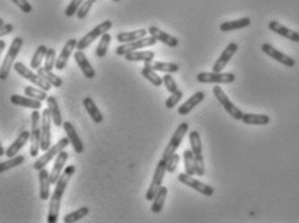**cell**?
<instances>
[{
    "label": "cell",
    "mask_w": 299,
    "mask_h": 223,
    "mask_svg": "<svg viewBox=\"0 0 299 223\" xmlns=\"http://www.w3.org/2000/svg\"><path fill=\"white\" fill-rule=\"evenodd\" d=\"M148 34V31L144 29L135 30V31H129V33H119L116 35V39L119 43H130V41H135L138 39H142Z\"/></svg>",
    "instance_id": "836d02e7"
},
{
    "label": "cell",
    "mask_w": 299,
    "mask_h": 223,
    "mask_svg": "<svg viewBox=\"0 0 299 223\" xmlns=\"http://www.w3.org/2000/svg\"><path fill=\"white\" fill-rule=\"evenodd\" d=\"M97 0H85V2H83L82 6L79 7V9H78L77 12V16L79 20H84L87 16H88V13L91 12L92 7H93V4L96 3Z\"/></svg>",
    "instance_id": "7bdbcfd3"
},
{
    "label": "cell",
    "mask_w": 299,
    "mask_h": 223,
    "mask_svg": "<svg viewBox=\"0 0 299 223\" xmlns=\"http://www.w3.org/2000/svg\"><path fill=\"white\" fill-rule=\"evenodd\" d=\"M30 141V132H22L17 137L15 142L11 146H8V148L6 150V155L8 158H13V156L18 155V151Z\"/></svg>",
    "instance_id": "4316f807"
},
{
    "label": "cell",
    "mask_w": 299,
    "mask_h": 223,
    "mask_svg": "<svg viewBox=\"0 0 299 223\" xmlns=\"http://www.w3.org/2000/svg\"><path fill=\"white\" fill-rule=\"evenodd\" d=\"M67 160H68V154L66 153V151L62 150L61 153L57 155L56 163H54V165H53V168H52V171H50V173H49L50 183H52V185H56V182L58 181L59 176H61L62 172H63V169H65V164L67 163Z\"/></svg>",
    "instance_id": "ffe728a7"
},
{
    "label": "cell",
    "mask_w": 299,
    "mask_h": 223,
    "mask_svg": "<svg viewBox=\"0 0 299 223\" xmlns=\"http://www.w3.org/2000/svg\"><path fill=\"white\" fill-rule=\"evenodd\" d=\"M183 160H185L186 173L190 174V176H195L196 174V169H195V156L192 150L183 151Z\"/></svg>",
    "instance_id": "60d3db41"
},
{
    "label": "cell",
    "mask_w": 299,
    "mask_h": 223,
    "mask_svg": "<svg viewBox=\"0 0 299 223\" xmlns=\"http://www.w3.org/2000/svg\"><path fill=\"white\" fill-rule=\"evenodd\" d=\"M163 84H164L169 93H174L176 91H178V86H177L176 80L173 79V77L170 73L165 72V75L163 77Z\"/></svg>",
    "instance_id": "bcb514c9"
},
{
    "label": "cell",
    "mask_w": 299,
    "mask_h": 223,
    "mask_svg": "<svg viewBox=\"0 0 299 223\" xmlns=\"http://www.w3.org/2000/svg\"><path fill=\"white\" fill-rule=\"evenodd\" d=\"M188 138H190L191 150H192L195 156V169H196V174L199 177H202L205 174V163H204V156H202L201 138H200V134L197 130L190 132Z\"/></svg>",
    "instance_id": "277c9868"
},
{
    "label": "cell",
    "mask_w": 299,
    "mask_h": 223,
    "mask_svg": "<svg viewBox=\"0 0 299 223\" xmlns=\"http://www.w3.org/2000/svg\"><path fill=\"white\" fill-rule=\"evenodd\" d=\"M47 50L48 48L45 47V45H40V47H38V49H36L35 53H34L33 58H31V62H30V67H31V70H38V68L40 67L41 62H43V59L45 58Z\"/></svg>",
    "instance_id": "d590c367"
},
{
    "label": "cell",
    "mask_w": 299,
    "mask_h": 223,
    "mask_svg": "<svg viewBox=\"0 0 299 223\" xmlns=\"http://www.w3.org/2000/svg\"><path fill=\"white\" fill-rule=\"evenodd\" d=\"M262 50H263V53H266L267 56L273 58L275 61L280 62L281 65L286 66V67H294V66H295V59L291 58V57L287 56V54H285V53L277 50L271 44H267V43L263 44L262 45Z\"/></svg>",
    "instance_id": "9a60e30c"
},
{
    "label": "cell",
    "mask_w": 299,
    "mask_h": 223,
    "mask_svg": "<svg viewBox=\"0 0 299 223\" xmlns=\"http://www.w3.org/2000/svg\"><path fill=\"white\" fill-rule=\"evenodd\" d=\"M62 126H63V129H65L66 135H67L68 141H70L73 151L77 154H82L83 151H84V144H83L82 139H80V137L78 135V132L75 130L72 124H71L70 121H65V123L62 124Z\"/></svg>",
    "instance_id": "ac0fdd59"
},
{
    "label": "cell",
    "mask_w": 299,
    "mask_h": 223,
    "mask_svg": "<svg viewBox=\"0 0 299 223\" xmlns=\"http://www.w3.org/2000/svg\"><path fill=\"white\" fill-rule=\"evenodd\" d=\"M68 144H70V141H68L67 137L61 138L56 144H53V146H50L47 151H44V155L39 156L38 160L34 163V168H35L36 171H40V169L45 168L49 164V162H52L53 159L56 158V156L58 155L65 147H67Z\"/></svg>",
    "instance_id": "5b68a950"
},
{
    "label": "cell",
    "mask_w": 299,
    "mask_h": 223,
    "mask_svg": "<svg viewBox=\"0 0 299 223\" xmlns=\"http://www.w3.org/2000/svg\"><path fill=\"white\" fill-rule=\"evenodd\" d=\"M141 73H142V77H143L146 80H148L153 86L155 87L163 86V78L159 77L158 73H156V71L153 70L151 67H148V66H144V67L142 68Z\"/></svg>",
    "instance_id": "8d00e7d4"
},
{
    "label": "cell",
    "mask_w": 299,
    "mask_h": 223,
    "mask_svg": "<svg viewBox=\"0 0 299 223\" xmlns=\"http://www.w3.org/2000/svg\"><path fill=\"white\" fill-rule=\"evenodd\" d=\"M144 66H148V67H151L155 71H162V72H168V73L177 72V71L179 70V66L177 65V63H170V62H162V61L144 62Z\"/></svg>",
    "instance_id": "f546056e"
},
{
    "label": "cell",
    "mask_w": 299,
    "mask_h": 223,
    "mask_svg": "<svg viewBox=\"0 0 299 223\" xmlns=\"http://www.w3.org/2000/svg\"><path fill=\"white\" fill-rule=\"evenodd\" d=\"M39 192H40V199L41 200H48L50 197V178H49V172L43 168L39 171Z\"/></svg>",
    "instance_id": "cb8c5ba5"
},
{
    "label": "cell",
    "mask_w": 299,
    "mask_h": 223,
    "mask_svg": "<svg viewBox=\"0 0 299 223\" xmlns=\"http://www.w3.org/2000/svg\"><path fill=\"white\" fill-rule=\"evenodd\" d=\"M167 195H168V188L164 187V186H160V188H159V191L156 192L155 197H154L153 200V206H151V210H153V213H160V211L163 210V208H164V204H165V199H167Z\"/></svg>",
    "instance_id": "d6a6232c"
},
{
    "label": "cell",
    "mask_w": 299,
    "mask_h": 223,
    "mask_svg": "<svg viewBox=\"0 0 299 223\" xmlns=\"http://www.w3.org/2000/svg\"><path fill=\"white\" fill-rule=\"evenodd\" d=\"M77 44H78V40H75V39H70V40H67V43L65 44V47L62 48L58 58L56 59V66H54V67H56L57 70H59V71L65 70L68 59H70L71 53H72L73 49L77 48Z\"/></svg>",
    "instance_id": "e0dca14e"
},
{
    "label": "cell",
    "mask_w": 299,
    "mask_h": 223,
    "mask_svg": "<svg viewBox=\"0 0 299 223\" xmlns=\"http://www.w3.org/2000/svg\"><path fill=\"white\" fill-rule=\"evenodd\" d=\"M24 45V40L22 38H15L12 41V44L9 47L8 53L4 57V61L0 67V80H7L11 73V68L15 65V61L17 58L18 53L21 52V48Z\"/></svg>",
    "instance_id": "7a4b0ae2"
},
{
    "label": "cell",
    "mask_w": 299,
    "mask_h": 223,
    "mask_svg": "<svg viewBox=\"0 0 299 223\" xmlns=\"http://www.w3.org/2000/svg\"><path fill=\"white\" fill-rule=\"evenodd\" d=\"M25 94H26L27 97H31L38 101H47L48 98V94L44 89L34 88V87H26L25 88Z\"/></svg>",
    "instance_id": "b9f144b4"
},
{
    "label": "cell",
    "mask_w": 299,
    "mask_h": 223,
    "mask_svg": "<svg viewBox=\"0 0 299 223\" xmlns=\"http://www.w3.org/2000/svg\"><path fill=\"white\" fill-rule=\"evenodd\" d=\"M4 24H6V22H4V20H3V18H0V26H3Z\"/></svg>",
    "instance_id": "db71d44e"
},
{
    "label": "cell",
    "mask_w": 299,
    "mask_h": 223,
    "mask_svg": "<svg viewBox=\"0 0 299 223\" xmlns=\"http://www.w3.org/2000/svg\"><path fill=\"white\" fill-rule=\"evenodd\" d=\"M112 2H116V3H119V2H121V0H112Z\"/></svg>",
    "instance_id": "11a10c76"
},
{
    "label": "cell",
    "mask_w": 299,
    "mask_h": 223,
    "mask_svg": "<svg viewBox=\"0 0 299 223\" xmlns=\"http://www.w3.org/2000/svg\"><path fill=\"white\" fill-rule=\"evenodd\" d=\"M83 2H85V0H71L70 4H68L67 8H66L65 15L67 16V17H72V16L77 15L78 9H79V7L82 6Z\"/></svg>",
    "instance_id": "7dc6e473"
},
{
    "label": "cell",
    "mask_w": 299,
    "mask_h": 223,
    "mask_svg": "<svg viewBox=\"0 0 299 223\" xmlns=\"http://www.w3.org/2000/svg\"><path fill=\"white\" fill-rule=\"evenodd\" d=\"M56 50L53 48H49L47 50V54H45V62H44V68L48 71H52L53 67L56 66Z\"/></svg>",
    "instance_id": "f6af8a7d"
},
{
    "label": "cell",
    "mask_w": 299,
    "mask_h": 223,
    "mask_svg": "<svg viewBox=\"0 0 299 223\" xmlns=\"http://www.w3.org/2000/svg\"><path fill=\"white\" fill-rule=\"evenodd\" d=\"M204 98H205V93L204 92H196V93L194 94V96H191L190 98H188L187 101H186L183 105H181L178 107V114L182 115V116H185V115H188L190 114L192 110L196 107L197 105H200V103L204 101Z\"/></svg>",
    "instance_id": "603a6c76"
},
{
    "label": "cell",
    "mask_w": 299,
    "mask_h": 223,
    "mask_svg": "<svg viewBox=\"0 0 299 223\" xmlns=\"http://www.w3.org/2000/svg\"><path fill=\"white\" fill-rule=\"evenodd\" d=\"M110 43H111V35L109 33H105L101 36V40L98 43L97 49H96V56L100 57V58H103L106 56L107 50H109Z\"/></svg>",
    "instance_id": "ab89813d"
},
{
    "label": "cell",
    "mask_w": 299,
    "mask_h": 223,
    "mask_svg": "<svg viewBox=\"0 0 299 223\" xmlns=\"http://www.w3.org/2000/svg\"><path fill=\"white\" fill-rule=\"evenodd\" d=\"M111 27H112V22L110 20H106L103 21V22H101L100 25H97L93 30H91L87 35H84L79 41H78V44H77L78 50L87 49V48H88L94 40H96V39L102 36L105 33H109L110 30H111Z\"/></svg>",
    "instance_id": "8992f818"
},
{
    "label": "cell",
    "mask_w": 299,
    "mask_h": 223,
    "mask_svg": "<svg viewBox=\"0 0 299 223\" xmlns=\"http://www.w3.org/2000/svg\"><path fill=\"white\" fill-rule=\"evenodd\" d=\"M238 49L239 45L236 44V43H230V44L225 48V50L220 53L219 58H218L217 61H215L214 65H213V71H214V72H222L223 68L226 67L230 59L232 58V56H234L235 53L238 52Z\"/></svg>",
    "instance_id": "2e32d148"
},
{
    "label": "cell",
    "mask_w": 299,
    "mask_h": 223,
    "mask_svg": "<svg viewBox=\"0 0 299 223\" xmlns=\"http://www.w3.org/2000/svg\"><path fill=\"white\" fill-rule=\"evenodd\" d=\"M36 73H39L43 79L45 80V82H48L52 87H56V88H61L62 87V79L59 77H57L56 73H53L52 71H48L45 70L44 67H39L38 70H36Z\"/></svg>",
    "instance_id": "e575fe53"
},
{
    "label": "cell",
    "mask_w": 299,
    "mask_h": 223,
    "mask_svg": "<svg viewBox=\"0 0 299 223\" xmlns=\"http://www.w3.org/2000/svg\"><path fill=\"white\" fill-rule=\"evenodd\" d=\"M25 162V156L22 155H16L13 158H9L7 162L0 163V173H4V172L9 171V169H13V168L18 167L22 163Z\"/></svg>",
    "instance_id": "74e56055"
},
{
    "label": "cell",
    "mask_w": 299,
    "mask_h": 223,
    "mask_svg": "<svg viewBox=\"0 0 299 223\" xmlns=\"http://www.w3.org/2000/svg\"><path fill=\"white\" fill-rule=\"evenodd\" d=\"M13 3L18 7L24 13H31L33 12V7L27 0H12Z\"/></svg>",
    "instance_id": "681fc988"
},
{
    "label": "cell",
    "mask_w": 299,
    "mask_h": 223,
    "mask_svg": "<svg viewBox=\"0 0 299 223\" xmlns=\"http://www.w3.org/2000/svg\"><path fill=\"white\" fill-rule=\"evenodd\" d=\"M147 31H148L150 35L154 36L156 40L160 41V43H164V44L168 45V47H172V48L178 47V44H179L178 39L174 38L173 35H169L168 33H164V31L159 29V27L151 26L148 30H147Z\"/></svg>",
    "instance_id": "7402d4cb"
},
{
    "label": "cell",
    "mask_w": 299,
    "mask_h": 223,
    "mask_svg": "<svg viewBox=\"0 0 299 223\" xmlns=\"http://www.w3.org/2000/svg\"><path fill=\"white\" fill-rule=\"evenodd\" d=\"M75 173V167L73 165H68L63 169L62 174L59 176L58 181L56 182V188L53 191L52 196L49 197V211H48V223H56L58 220L59 215V208H61V201L63 194H65L66 187H67L70 178L72 174Z\"/></svg>",
    "instance_id": "6da1fadb"
},
{
    "label": "cell",
    "mask_w": 299,
    "mask_h": 223,
    "mask_svg": "<svg viewBox=\"0 0 299 223\" xmlns=\"http://www.w3.org/2000/svg\"><path fill=\"white\" fill-rule=\"evenodd\" d=\"M88 214H89L88 206H83V208L78 209V210L72 211V213H68V214H66L65 218H63V222L65 223L78 222V220L83 219V218L87 217Z\"/></svg>",
    "instance_id": "f35d334b"
},
{
    "label": "cell",
    "mask_w": 299,
    "mask_h": 223,
    "mask_svg": "<svg viewBox=\"0 0 299 223\" xmlns=\"http://www.w3.org/2000/svg\"><path fill=\"white\" fill-rule=\"evenodd\" d=\"M124 57H125L126 61L150 62V61H154V58H155V53L151 52V50H134V52L126 53Z\"/></svg>",
    "instance_id": "4dcf8cb0"
},
{
    "label": "cell",
    "mask_w": 299,
    "mask_h": 223,
    "mask_svg": "<svg viewBox=\"0 0 299 223\" xmlns=\"http://www.w3.org/2000/svg\"><path fill=\"white\" fill-rule=\"evenodd\" d=\"M73 58H75V62H77L87 79H93L96 77V71H94L93 66L91 65L89 59L87 58V56L83 53V50H78V52L73 53Z\"/></svg>",
    "instance_id": "44dd1931"
},
{
    "label": "cell",
    "mask_w": 299,
    "mask_h": 223,
    "mask_svg": "<svg viewBox=\"0 0 299 223\" xmlns=\"http://www.w3.org/2000/svg\"><path fill=\"white\" fill-rule=\"evenodd\" d=\"M13 29L15 27H13L12 24H4L3 26H0V39L6 35H9L13 31Z\"/></svg>",
    "instance_id": "f907efd6"
},
{
    "label": "cell",
    "mask_w": 299,
    "mask_h": 223,
    "mask_svg": "<svg viewBox=\"0 0 299 223\" xmlns=\"http://www.w3.org/2000/svg\"><path fill=\"white\" fill-rule=\"evenodd\" d=\"M197 82L202 84H231L236 80V77L231 72H200L196 77Z\"/></svg>",
    "instance_id": "7c38bea8"
},
{
    "label": "cell",
    "mask_w": 299,
    "mask_h": 223,
    "mask_svg": "<svg viewBox=\"0 0 299 223\" xmlns=\"http://www.w3.org/2000/svg\"><path fill=\"white\" fill-rule=\"evenodd\" d=\"M213 93H214V97L217 98L218 102L223 106V109L229 112V115H231L232 118L236 119V120H241L243 119L244 112L239 109L238 106H235L232 103V101L227 97V94L223 92V89L219 86H215L213 88Z\"/></svg>",
    "instance_id": "8fae6325"
},
{
    "label": "cell",
    "mask_w": 299,
    "mask_h": 223,
    "mask_svg": "<svg viewBox=\"0 0 299 223\" xmlns=\"http://www.w3.org/2000/svg\"><path fill=\"white\" fill-rule=\"evenodd\" d=\"M6 45H7L6 41L0 39V54H2V52H3L4 49H6Z\"/></svg>",
    "instance_id": "816d5d0a"
},
{
    "label": "cell",
    "mask_w": 299,
    "mask_h": 223,
    "mask_svg": "<svg viewBox=\"0 0 299 223\" xmlns=\"http://www.w3.org/2000/svg\"><path fill=\"white\" fill-rule=\"evenodd\" d=\"M13 67H15V71L18 75H21V77L25 78L26 80H29V82H31L33 84H35L39 88L44 89L45 92L50 91V88H52V86H50L49 83L45 82L39 73H35L33 70H30L29 67H26L22 62H15Z\"/></svg>",
    "instance_id": "ba28073f"
},
{
    "label": "cell",
    "mask_w": 299,
    "mask_h": 223,
    "mask_svg": "<svg viewBox=\"0 0 299 223\" xmlns=\"http://www.w3.org/2000/svg\"><path fill=\"white\" fill-rule=\"evenodd\" d=\"M47 105L48 109H49L50 116H52V121L53 124L56 126H62L63 121H62V115H61V110H59V105L57 102V98L53 97V96H49L47 98Z\"/></svg>",
    "instance_id": "83f0119b"
},
{
    "label": "cell",
    "mask_w": 299,
    "mask_h": 223,
    "mask_svg": "<svg viewBox=\"0 0 299 223\" xmlns=\"http://www.w3.org/2000/svg\"><path fill=\"white\" fill-rule=\"evenodd\" d=\"M50 125H52V116L49 109H45L41 114V139L40 150L47 151L52 146V135H50Z\"/></svg>",
    "instance_id": "5bb4252c"
},
{
    "label": "cell",
    "mask_w": 299,
    "mask_h": 223,
    "mask_svg": "<svg viewBox=\"0 0 299 223\" xmlns=\"http://www.w3.org/2000/svg\"><path fill=\"white\" fill-rule=\"evenodd\" d=\"M178 181L181 183H183V185L187 186V187H191L192 190L202 194L204 196L209 197V196H213V194H214V188L211 187V186L200 182V181H197L196 178H194V177L190 176V174L187 173L178 174Z\"/></svg>",
    "instance_id": "4fadbf2b"
},
{
    "label": "cell",
    "mask_w": 299,
    "mask_h": 223,
    "mask_svg": "<svg viewBox=\"0 0 299 223\" xmlns=\"http://www.w3.org/2000/svg\"><path fill=\"white\" fill-rule=\"evenodd\" d=\"M156 39L154 36H144L142 39H138L135 41H130V43H123L121 45L116 48V54L117 56H125L126 53L134 52V50H141L143 48L153 47L156 44Z\"/></svg>",
    "instance_id": "9c48e42d"
},
{
    "label": "cell",
    "mask_w": 299,
    "mask_h": 223,
    "mask_svg": "<svg viewBox=\"0 0 299 223\" xmlns=\"http://www.w3.org/2000/svg\"><path fill=\"white\" fill-rule=\"evenodd\" d=\"M83 105H84L85 110L91 115L92 120L94 121L96 124H101L103 121V115L101 112V110L98 109V106L96 105V102L93 101V98L91 97H85L83 100Z\"/></svg>",
    "instance_id": "484cf974"
},
{
    "label": "cell",
    "mask_w": 299,
    "mask_h": 223,
    "mask_svg": "<svg viewBox=\"0 0 299 223\" xmlns=\"http://www.w3.org/2000/svg\"><path fill=\"white\" fill-rule=\"evenodd\" d=\"M241 121L247 125H267L270 123V116L263 114H244Z\"/></svg>",
    "instance_id": "1f68e13d"
},
{
    "label": "cell",
    "mask_w": 299,
    "mask_h": 223,
    "mask_svg": "<svg viewBox=\"0 0 299 223\" xmlns=\"http://www.w3.org/2000/svg\"><path fill=\"white\" fill-rule=\"evenodd\" d=\"M41 139V115L39 110L31 114V132H30V156H38Z\"/></svg>",
    "instance_id": "3957f363"
},
{
    "label": "cell",
    "mask_w": 299,
    "mask_h": 223,
    "mask_svg": "<svg viewBox=\"0 0 299 223\" xmlns=\"http://www.w3.org/2000/svg\"><path fill=\"white\" fill-rule=\"evenodd\" d=\"M165 172H167V162H165L164 159H162V160L158 163V167H156L155 173H154L151 185H150L148 190H147V192H146V200H148V201H153L154 197H155V195H156V192L159 191L160 186L163 185Z\"/></svg>",
    "instance_id": "30bf717a"
},
{
    "label": "cell",
    "mask_w": 299,
    "mask_h": 223,
    "mask_svg": "<svg viewBox=\"0 0 299 223\" xmlns=\"http://www.w3.org/2000/svg\"><path fill=\"white\" fill-rule=\"evenodd\" d=\"M252 21L250 18H240V20L235 21H226L223 24L219 25V30L223 33H230V31H235V30L245 29V27L250 26Z\"/></svg>",
    "instance_id": "f1b7e54d"
},
{
    "label": "cell",
    "mask_w": 299,
    "mask_h": 223,
    "mask_svg": "<svg viewBox=\"0 0 299 223\" xmlns=\"http://www.w3.org/2000/svg\"><path fill=\"white\" fill-rule=\"evenodd\" d=\"M179 160H181V156L178 155V154H174L172 158L169 159L167 162V172L168 173H174L177 169V167H178L179 164Z\"/></svg>",
    "instance_id": "c3c4849f"
},
{
    "label": "cell",
    "mask_w": 299,
    "mask_h": 223,
    "mask_svg": "<svg viewBox=\"0 0 299 223\" xmlns=\"http://www.w3.org/2000/svg\"><path fill=\"white\" fill-rule=\"evenodd\" d=\"M183 97V93L182 91H176L174 93L170 94V97L167 98V101H165V107L167 109H173V107H176L177 105L179 103V101L182 100Z\"/></svg>",
    "instance_id": "ee69618b"
},
{
    "label": "cell",
    "mask_w": 299,
    "mask_h": 223,
    "mask_svg": "<svg viewBox=\"0 0 299 223\" xmlns=\"http://www.w3.org/2000/svg\"><path fill=\"white\" fill-rule=\"evenodd\" d=\"M268 29H270L272 33L282 36V38L289 39V40L294 41V43H299V33H296L294 30L287 29L286 26L281 25L280 22H277V21H271L270 24H268Z\"/></svg>",
    "instance_id": "d6986e66"
},
{
    "label": "cell",
    "mask_w": 299,
    "mask_h": 223,
    "mask_svg": "<svg viewBox=\"0 0 299 223\" xmlns=\"http://www.w3.org/2000/svg\"><path fill=\"white\" fill-rule=\"evenodd\" d=\"M11 102L12 105L21 106V107H26V109L31 110H40L41 109V101L34 100L31 97H24V96H20V94H13L11 96Z\"/></svg>",
    "instance_id": "d4e9b609"
},
{
    "label": "cell",
    "mask_w": 299,
    "mask_h": 223,
    "mask_svg": "<svg viewBox=\"0 0 299 223\" xmlns=\"http://www.w3.org/2000/svg\"><path fill=\"white\" fill-rule=\"evenodd\" d=\"M4 154H6V150H4L3 144H2V142H0V156H3Z\"/></svg>",
    "instance_id": "f5cc1de1"
},
{
    "label": "cell",
    "mask_w": 299,
    "mask_h": 223,
    "mask_svg": "<svg viewBox=\"0 0 299 223\" xmlns=\"http://www.w3.org/2000/svg\"><path fill=\"white\" fill-rule=\"evenodd\" d=\"M188 132V124L187 123H181L178 126H177L176 132L173 133L172 138H170L169 143L165 147L164 153H163V158L165 162H168L172 156L176 154V151L178 150V147L181 146L183 141V137L187 134Z\"/></svg>",
    "instance_id": "52a82bcc"
}]
</instances>
